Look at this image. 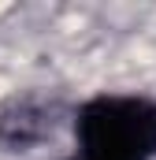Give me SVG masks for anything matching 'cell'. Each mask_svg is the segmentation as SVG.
Instances as JSON below:
<instances>
[{"instance_id": "2", "label": "cell", "mask_w": 156, "mask_h": 160, "mask_svg": "<svg viewBox=\"0 0 156 160\" xmlns=\"http://www.w3.org/2000/svg\"><path fill=\"white\" fill-rule=\"evenodd\" d=\"M56 130V104L45 97H7L0 104V145L11 153L34 149Z\"/></svg>"}, {"instance_id": "1", "label": "cell", "mask_w": 156, "mask_h": 160, "mask_svg": "<svg viewBox=\"0 0 156 160\" xmlns=\"http://www.w3.org/2000/svg\"><path fill=\"white\" fill-rule=\"evenodd\" d=\"M75 160H156V101L141 93L89 97L75 116Z\"/></svg>"}]
</instances>
